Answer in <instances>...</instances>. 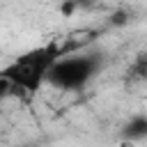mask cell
<instances>
[{
  "instance_id": "6da1fadb",
  "label": "cell",
  "mask_w": 147,
  "mask_h": 147,
  "mask_svg": "<svg viewBox=\"0 0 147 147\" xmlns=\"http://www.w3.org/2000/svg\"><path fill=\"white\" fill-rule=\"evenodd\" d=\"M60 48L55 44H48V46H41V48H34L25 55H21L18 60H14L5 71L2 76H7L18 90H25V92H37V87L48 80V71L51 67L55 64V60L60 57Z\"/></svg>"
},
{
  "instance_id": "7a4b0ae2",
  "label": "cell",
  "mask_w": 147,
  "mask_h": 147,
  "mask_svg": "<svg viewBox=\"0 0 147 147\" xmlns=\"http://www.w3.org/2000/svg\"><path fill=\"white\" fill-rule=\"evenodd\" d=\"M99 55L57 57L48 71V83H53L60 90H80L99 71Z\"/></svg>"
},
{
  "instance_id": "3957f363",
  "label": "cell",
  "mask_w": 147,
  "mask_h": 147,
  "mask_svg": "<svg viewBox=\"0 0 147 147\" xmlns=\"http://www.w3.org/2000/svg\"><path fill=\"white\" fill-rule=\"evenodd\" d=\"M124 138L126 140H142L147 138V117L145 115H136L124 124Z\"/></svg>"
},
{
  "instance_id": "277c9868",
  "label": "cell",
  "mask_w": 147,
  "mask_h": 147,
  "mask_svg": "<svg viewBox=\"0 0 147 147\" xmlns=\"http://www.w3.org/2000/svg\"><path fill=\"white\" fill-rule=\"evenodd\" d=\"M131 74H133L136 78H145V76H147V55H140V57L133 62Z\"/></svg>"
},
{
  "instance_id": "5b68a950",
  "label": "cell",
  "mask_w": 147,
  "mask_h": 147,
  "mask_svg": "<svg viewBox=\"0 0 147 147\" xmlns=\"http://www.w3.org/2000/svg\"><path fill=\"white\" fill-rule=\"evenodd\" d=\"M126 11H117V14H113V18H110V23L113 25H122V23H126Z\"/></svg>"
},
{
  "instance_id": "8992f818",
  "label": "cell",
  "mask_w": 147,
  "mask_h": 147,
  "mask_svg": "<svg viewBox=\"0 0 147 147\" xmlns=\"http://www.w3.org/2000/svg\"><path fill=\"white\" fill-rule=\"evenodd\" d=\"M74 2H76L78 7H90V5L94 2V0H74Z\"/></svg>"
}]
</instances>
